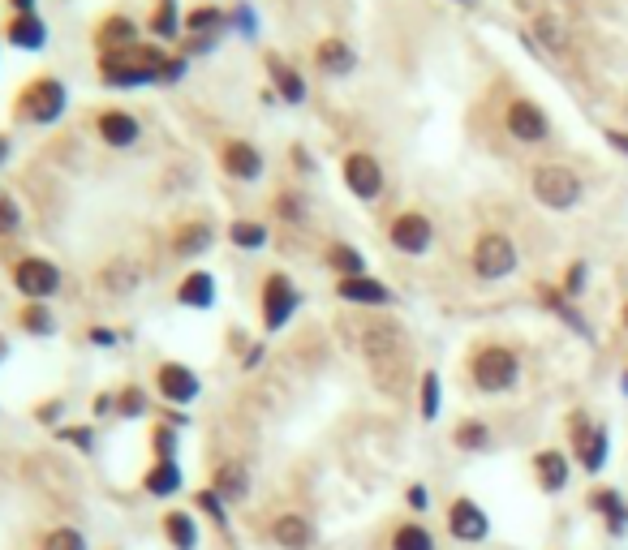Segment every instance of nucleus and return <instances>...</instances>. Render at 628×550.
<instances>
[{
    "label": "nucleus",
    "mask_w": 628,
    "mask_h": 550,
    "mask_svg": "<svg viewBox=\"0 0 628 550\" xmlns=\"http://www.w3.org/2000/svg\"><path fill=\"white\" fill-rule=\"evenodd\" d=\"M18 228H22V207H18V198L0 194V237H13Z\"/></svg>",
    "instance_id": "obj_44"
},
{
    "label": "nucleus",
    "mask_w": 628,
    "mask_h": 550,
    "mask_svg": "<svg viewBox=\"0 0 628 550\" xmlns=\"http://www.w3.org/2000/svg\"><path fill=\"white\" fill-rule=\"evenodd\" d=\"M168 48L164 43H134L125 52H104L99 56V78L112 91H138V86H160V65Z\"/></svg>",
    "instance_id": "obj_1"
},
{
    "label": "nucleus",
    "mask_w": 628,
    "mask_h": 550,
    "mask_svg": "<svg viewBox=\"0 0 628 550\" xmlns=\"http://www.w3.org/2000/svg\"><path fill=\"white\" fill-rule=\"evenodd\" d=\"M220 168H224V177H233L241 185H254L263 177L267 159H263V151L254 147L250 138H228L220 147Z\"/></svg>",
    "instance_id": "obj_12"
},
{
    "label": "nucleus",
    "mask_w": 628,
    "mask_h": 550,
    "mask_svg": "<svg viewBox=\"0 0 628 550\" xmlns=\"http://www.w3.org/2000/svg\"><path fill=\"white\" fill-rule=\"evenodd\" d=\"M69 112V86L52 74H39L13 95V121L18 125H56Z\"/></svg>",
    "instance_id": "obj_2"
},
{
    "label": "nucleus",
    "mask_w": 628,
    "mask_h": 550,
    "mask_svg": "<svg viewBox=\"0 0 628 550\" xmlns=\"http://www.w3.org/2000/svg\"><path fill=\"white\" fill-rule=\"evenodd\" d=\"M577 443H581V465L590 469V473L603 469V460H607V434L603 430H581Z\"/></svg>",
    "instance_id": "obj_33"
},
{
    "label": "nucleus",
    "mask_w": 628,
    "mask_h": 550,
    "mask_svg": "<svg viewBox=\"0 0 628 550\" xmlns=\"http://www.w3.org/2000/svg\"><path fill=\"white\" fill-rule=\"evenodd\" d=\"M581 288H585V263H573V267H568V275H564V293L577 297Z\"/></svg>",
    "instance_id": "obj_49"
},
{
    "label": "nucleus",
    "mask_w": 628,
    "mask_h": 550,
    "mask_svg": "<svg viewBox=\"0 0 628 550\" xmlns=\"http://www.w3.org/2000/svg\"><path fill=\"white\" fill-rule=\"evenodd\" d=\"M336 297L349 301V306H392V288L375 280V275H349V280H336Z\"/></svg>",
    "instance_id": "obj_16"
},
{
    "label": "nucleus",
    "mask_w": 628,
    "mask_h": 550,
    "mask_svg": "<svg viewBox=\"0 0 628 550\" xmlns=\"http://www.w3.org/2000/svg\"><path fill=\"white\" fill-rule=\"evenodd\" d=\"M452 443L461 447V452H482V447H491V430L482 422H465V426H456Z\"/></svg>",
    "instance_id": "obj_38"
},
{
    "label": "nucleus",
    "mask_w": 628,
    "mask_h": 550,
    "mask_svg": "<svg viewBox=\"0 0 628 550\" xmlns=\"http://www.w3.org/2000/svg\"><path fill=\"white\" fill-rule=\"evenodd\" d=\"M607 142H611L616 151H624V155H628V134H624V129H607Z\"/></svg>",
    "instance_id": "obj_53"
},
{
    "label": "nucleus",
    "mask_w": 628,
    "mask_h": 550,
    "mask_svg": "<svg viewBox=\"0 0 628 550\" xmlns=\"http://www.w3.org/2000/svg\"><path fill=\"white\" fill-rule=\"evenodd\" d=\"M177 306L181 310H211L216 306V275L203 271V267H194V271H185L181 280H177Z\"/></svg>",
    "instance_id": "obj_17"
},
{
    "label": "nucleus",
    "mask_w": 628,
    "mask_h": 550,
    "mask_svg": "<svg viewBox=\"0 0 628 550\" xmlns=\"http://www.w3.org/2000/svg\"><path fill=\"white\" fill-rule=\"evenodd\" d=\"M185 74H190V56L185 52H168L160 65V86H177Z\"/></svg>",
    "instance_id": "obj_42"
},
{
    "label": "nucleus",
    "mask_w": 628,
    "mask_h": 550,
    "mask_svg": "<svg viewBox=\"0 0 628 550\" xmlns=\"http://www.w3.org/2000/svg\"><path fill=\"white\" fill-rule=\"evenodd\" d=\"M534 39L547 52H568V26L555 18V13H542V18L534 22Z\"/></svg>",
    "instance_id": "obj_32"
},
{
    "label": "nucleus",
    "mask_w": 628,
    "mask_h": 550,
    "mask_svg": "<svg viewBox=\"0 0 628 550\" xmlns=\"http://www.w3.org/2000/svg\"><path fill=\"white\" fill-rule=\"evenodd\" d=\"M181 486H185V477H181L177 460H151V469L142 473V495H151V499H173Z\"/></svg>",
    "instance_id": "obj_24"
},
{
    "label": "nucleus",
    "mask_w": 628,
    "mask_h": 550,
    "mask_svg": "<svg viewBox=\"0 0 628 550\" xmlns=\"http://www.w3.org/2000/svg\"><path fill=\"white\" fill-rule=\"evenodd\" d=\"M517 245H512V237L504 233H482L474 241V271L478 280H508L512 271H517Z\"/></svg>",
    "instance_id": "obj_7"
},
{
    "label": "nucleus",
    "mask_w": 628,
    "mask_h": 550,
    "mask_svg": "<svg viewBox=\"0 0 628 550\" xmlns=\"http://www.w3.org/2000/svg\"><path fill=\"white\" fill-rule=\"evenodd\" d=\"M155 392H160L164 404L185 409V404H194L203 396V379H198V370L185 366V361H160V366H155Z\"/></svg>",
    "instance_id": "obj_8"
},
{
    "label": "nucleus",
    "mask_w": 628,
    "mask_h": 550,
    "mask_svg": "<svg viewBox=\"0 0 628 550\" xmlns=\"http://www.w3.org/2000/svg\"><path fill=\"white\" fill-rule=\"evenodd\" d=\"M194 508L198 512H203L207 520H211V525H216V529H228V503L216 495V490H211V486H203V490H194Z\"/></svg>",
    "instance_id": "obj_36"
},
{
    "label": "nucleus",
    "mask_w": 628,
    "mask_h": 550,
    "mask_svg": "<svg viewBox=\"0 0 628 550\" xmlns=\"http://www.w3.org/2000/svg\"><path fill=\"white\" fill-rule=\"evenodd\" d=\"M422 417L426 422H435L439 417V374L435 370L422 374Z\"/></svg>",
    "instance_id": "obj_43"
},
{
    "label": "nucleus",
    "mask_w": 628,
    "mask_h": 550,
    "mask_svg": "<svg viewBox=\"0 0 628 550\" xmlns=\"http://www.w3.org/2000/svg\"><path fill=\"white\" fill-rule=\"evenodd\" d=\"M267 78H271V86H276V99H284L289 108H297V104H306V78L297 74V69L284 61V56H276V52H267Z\"/></svg>",
    "instance_id": "obj_20"
},
{
    "label": "nucleus",
    "mask_w": 628,
    "mask_h": 550,
    "mask_svg": "<svg viewBox=\"0 0 628 550\" xmlns=\"http://www.w3.org/2000/svg\"><path fill=\"white\" fill-rule=\"evenodd\" d=\"M624 327H628V301H624Z\"/></svg>",
    "instance_id": "obj_58"
},
{
    "label": "nucleus",
    "mask_w": 628,
    "mask_h": 550,
    "mask_svg": "<svg viewBox=\"0 0 628 550\" xmlns=\"http://www.w3.org/2000/svg\"><path fill=\"white\" fill-rule=\"evenodd\" d=\"M61 417H65V400H56V396L52 400H39V409H35V422L39 426H52L56 430V426H61Z\"/></svg>",
    "instance_id": "obj_47"
},
{
    "label": "nucleus",
    "mask_w": 628,
    "mask_h": 550,
    "mask_svg": "<svg viewBox=\"0 0 628 550\" xmlns=\"http://www.w3.org/2000/svg\"><path fill=\"white\" fill-rule=\"evenodd\" d=\"M456 5H469V0H456Z\"/></svg>",
    "instance_id": "obj_59"
},
{
    "label": "nucleus",
    "mask_w": 628,
    "mask_h": 550,
    "mask_svg": "<svg viewBox=\"0 0 628 550\" xmlns=\"http://www.w3.org/2000/svg\"><path fill=\"white\" fill-rule=\"evenodd\" d=\"M147 35L155 43H177L185 35V18H181V5L177 0H155V9H151V18H147Z\"/></svg>",
    "instance_id": "obj_23"
},
{
    "label": "nucleus",
    "mask_w": 628,
    "mask_h": 550,
    "mask_svg": "<svg viewBox=\"0 0 628 550\" xmlns=\"http://www.w3.org/2000/svg\"><path fill=\"white\" fill-rule=\"evenodd\" d=\"M590 503H594V508H598V512H603V516L611 520V533H620V529H624L628 508L620 503V495H616V490H598V495H594Z\"/></svg>",
    "instance_id": "obj_39"
},
{
    "label": "nucleus",
    "mask_w": 628,
    "mask_h": 550,
    "mask_svg": "<svg viewBox=\"0 0 628 550\" xmlns=\"http://www.w3.org/2000/svg\"><path fill=\"white\" fill-rule=\"evenodd\" d=\"M504 125H508L512 138L525 142V147H542V142L551 138V121L534 99H512V104L504 108Z\"/></svg>",
    "instance_id": "obj_9"
},
{
    "label": "nucleus",
    "mask_w": 628,
    "mask_h": 550,
    "mask_svg": "<svg viewBox=\"0 0 628 550\" xmlns=\"http://www.w3.org/2000/svg\"><path fill=\"white\" fill-rule=\"evenodd\" d=\"M56 439L69 443V447H78V452H95V430L91 426H56Z\"/></svg>",
    "instance_id": "obj_41"
},
{
    "label": "nucleus",
    "mask_w": 628,
    "mask_h": 550,
    "mask_svg": "<svg viewBox=\"0 0 628 550\" xmlns=\"http://www.w3.org/2000/svg\"><path fill=\"white\" fill-rule=\"evenodd\" d=\"M228 241H233L237 250L254 254V250H263V245H267V224H259V220H233V224H228Z\"/></svg>",
    "instance_id": "obj_31"
},
{
    "label": "nucleus",
    "mask_w": 628,
    "mask_h": 550,
    "mask_svg": "<svg viewBox=\"0 0 628 550\" xmlns=\"http://www.w3.org/2000/svg\"><path fill=\"white\" fill-rule=\"evenodd\" d=\"M91 413H95V417H108V413H117V392H99V396L91 400Z\"/></svg>",
    "instance_id": "obj_51"
},
{
    "label": "nucleus",
    "mask_w": 628,
    "mask_h": 550,
    "mask_svg": "<svg viewBox=\"0 0 628 550\" xmlns=\"http://www.w3.org/2000/svg\"><path fill=\"white\" fill-rule=\"evenodd\" d=\"M9 353H13V349H9V336H5V331H0V366H5V361H9Z\"/></svg>",
    "instance_id": "obj_56"
},
{
    "label": "nucleus",
    "mask_w": 628,
    "mask_h": 550,
    "mask_svg": "<svg viewBox=\"0 0 628 550\" xmlns=\"http://www.w3.org/2000/svg\"><path fill=\"white\" fill-rule=\"evenodd\" d=\"M469 374H474V383L482 387V392H512L521 379V361L512 349H504V344H487V349H478L474 361H469Z\"/></svg>",
    "instance_id": "obj_5"
},
{
    "label": "nucleus",
    "mask_w": 628,
    "mask_h": 550,
    "mask_svg": "<svg viewBox=\"0 0 628 550\" xmlns=\"http://www.w3.org/2000/svg\"><path fill=\"white\" fill-rule=\"evenodd\" d=\"M327 267H332L340 280H349V275H366V258L353 250L349 241H332L327 245Z\"/></svg>",
    "instance_id": "obj_29"
},
{
    "label": "nucleus",
    "mask_w": 628,
    "mask_h": 550,
    "mask_svg": "<svg viewBox=\"0 0 628 550\" xmlns=\"http://www.w3.org/2000/svg\"><path fill=\"white\" fill-rule=\"evenodd\" d=\"M177 447H181L177 426H168V422H155L151 426V456L155 460H177Z\"/></svg>",
    "instance_id": "obj_37"
},
{
    "label": "nucleus",
    "mask_w": 628,
    "mask_h": 550,
    "mask_svg": "<svg viewBox=\"0 0 628 550\" xmlns=\"http://www.w3.org/2000/svg\"><path fill=\"white\" fill-rule=\"evenodd\" d=\"M0 39L18 52H44L48 48V22L39 18V13H13L5 22V31H0Z\"/></svg>",
    "instance_id": "obj_14"
},
{
    "label": "nucleus",
    "mask_w": 628,
    "mask_h": 550,
    "mask_svg": "<svg viewBox=\"0 0 628 550\" xmlns=\"http://www.w3.org/2000/svg\"><path fill=\"white\" fill-rule=\"evenodd\" d=\"M211 490L224 499V503H241L250 495V473L241 460H224V465H216V473H211Z\"/></svg>",
    "instance_id": "obj_25"
},
{
    "label": "nucleus",
    "mask_w": 628,
    "mask_h": 550,
    "mask_svg": "<svg viewBox=\"0 0 628 550\" xmlns=\"http://www.w3.org/2000/svg\"><path fill=\"white\" fill-rule=\"evenodd\" d=\"M39 550H91V542H87V533L74 529V525H56L44 533Z\"/></svg>",
    "instance_id": "obj_34"
},
{
    "label": "nucleus",
    "mask_w": 628,
    "mask_h": 550,
    "mask_svg": "<svg viewBox=\"0 0 628 550\" xmlns=\"http://www.w3.org/2000/svg\"><path fill=\"white\" fill-rule=\"evenodd\" d=\"M87 340L95 344V349H112V344H117L121 336H117L112 327H91V331H87Z\"/></svg>",
    "instance_id": "obj_50"
},
{
    "label": "nucleus",
    "mask_w": 628,
    "mask_h": 550,
    "mask_svg": "<svg viewBox=\"0 0 628 550\" xmlns=\"http://www.w3.org/2000/svg\"><path fill=\"white\" fill-rule=\"evenodd\" d=\"M134 43H142V26L130 18V13H108V18L95 26L99 56H104V52H125V48H134Z\"/></svg>",
    "instance_id": "obj_15"
},
{
    "label": "nucleus",
    "mask_w": 628,
    "mask_h": 550,
    "mask_svg": "<svg viewBox=\"0 0 628 550\" xmlns=\"http://www.w3.org/2000/svg\"><path fill=\"white\" fill-rule=\"evenodd\" d=\"M426 503H431L426 486H409V508H413V512H426Z\"/></svg>",
    "instance_id": "obj_52"
},
{
    "label": "nucleus",
    "mask_w": 628,
    "mask_h": 550,
    "mask_svg": "<svg viewBox=\"0 0 628 550\" xmlns=\"http://www.w3.org/2000/svg\"><path fill=\"white\" fill-rule=\"evenodd\" d=\"M345 185H349V194L353 198H362V202H375L383 194V185H388V177H383V164L370 151H349L345 155Z\"/></svg>",
    "instance_id": "obj_10"
},
{
    "label": "nucleus",
    "mask_w": 628,
    "mask_h": 550,
    "mask_svg": "<svg viewBox=\"0 0 628 550\" xmlns=\"http://www.w3.org/2000/svg\"><path fill=\"white\" fill-rule=\"evenodd\" d=\"M13 13H39V0H5Z\"/></svg>",
    "instance_id": "obj_54"
},
{
    "label": "nucleus",
    "mask_w": 628,
    "mask_h": 550,
    "mask_svg": "<svg viewBox=\"0 0 628 550\" xmlns=\"http://www.w3.org/2000/svg\"><path fill=\"white\" fill-rule=\"evenodd\" d=\"M9 155H13V142H9V134H0V168L9 164Z\"/></svg>",
    "instance_id": "obj_55"
},
{
    "label": "nucleus",
    "mask_w": 628,
    "mask_h": 550,
    "mask_svg": "<svg viewBox=\"0 0 628 550\" xmlns=\"http://www.w3.org/2000/svg\"><path fill=\"white\" fill-rule=\"evenodd\" d=\"M276 211H280V220L302 224L306 220V198L302 194H276Z\"/></svg>",
    "instance_id": "obj_45"
},
{
    "label": "nucleus",
    "mask_w": 628,
    "mask_h": 550,
    "mask_svg": "<svg viewBox=\"0 0 628 550\" xmlns=\"http://www.w3.org/2000/svg\"><path fill=\"white\" fill-rule=\"evenodd\" d=\"M448 529H452L456 542H482L491 533V520L474 499H456L452 512H448Z\"/></svg>",
    "instance_id": "obj_19"
},
{
    "label": "nucleus",
    "mask_w": 628,
    "mask_h": 550,
    "mask_svg": "<svg viewBox=\"0 0 628 550\" xmlns=\"http://www.w3.org/2000/svg\"><path fill=\"white\" fill-rule=\"evenodd\" d=\"M534 469H538L542 490H564L568 486V460L560 452H538L534 456Z\"/></svg>",
    "instance_id": "obj_30"
},
{
    "label": "nucleus",
    "mask_w": 628,
    "mask_h": 550,
    "mask_svg": "<svg viewBox=\"0 0 628 550\" xmlns=\"http://www.w3.org/2000/svg\"><path fill=\"white\" fill-rule=\"evenodd\" d=\"M388 241H392L401 254L418 258V254H426V250L435 245V224L426 220L422 211H401V215H396V220L388 224Z\"/></svg>",
    "instance_id": "obj_11"
},
{
    "label": "nucleus",
    "mask_w": 628,
    "mask_h": 550,
    "mask_svg": "<svg viewBox=\"0 0 628 550\" xmlns=\"http://www.w3.org/2000/svg\"><path fill=\"white\" fill-rule=\"evenodd\" d=\"M271 542H276L280 550H310L314 546V525L297 512H284V516L271 520Z\"/></svg>",
    "instance_id": "obj_22"
},
{
    "label": "nucleus",
    "mask_w": 628,
    "mask_h": 550,
    "mask_svg": "<svg viewBox=\"0 0 628 550\" xmlns=\"http://www.w3.org/2000/svg\"><path fill=\"white\" fill-rule=\"evenodd\" d=\"M160 533H164V542L173 550H198V546H203L198 520H194V512H185V508H168L160 516Z\"/></svg>",
    "instance_id": "obj_21"
},
{
    "label": "nucleus",
    "mask_w": 628,
    "mask_h": 550,
    "mask_svg": "<svg viewBox=\"0 0 628 550\" xmlns=\"http://www.w3.org/2000/svg\"><path fill=\"white\" fill-rule=\"evenodd\" d=\"M228 26H233L237 35L254 39V31H259V22H254V9L250 5H233V13H228Z\"/></svg>",
    "instance_id": "obj_46"
},
{
    "label": "nucleus",
    "mask_w": 628,
    "mask_h": 550,
    "mask_svg": "<svg viewBox=\"0 0 628 550\" xmlns=\"http://www.w3.org/2000/svg\"><path fill=\"white\" fill-rule=\"evenodd\" d=\"M211 241H216V228H211L207 220H190L173 233V254L177 258H198V254L211 250Z\"/></svg>",
    "instance_id": "obj_27"
},
{
    "label": "nucleus",
    "mask_w": 628,
    "mask_h": 550,
    "mask_svg": "<svg viewBox=\"0 0 628 550\" xmlns=\"http://www.w3.org/2000/svg\"><path fill=\"white\" fill-rule=\"evenodd\" d=\"M228 31V13L220 5H194L185 13V35L190 39H220Z\"/></svg>",
    "instance_id": "obj_26"
},
{
    "label": "nucleus",
    "mask_w": 628,
    "mask_h": 550,
    "mask_svg": "<svg viewBox=\"0 0 628 550\" xmlns=\"http://www.w3.org/2000/svg\"><path fill=\"white\" fill-rule=\"evenodd\" d=\"M314 65H319V74H327V78H349L353 69H358V52L349 48V39L327 35V39H319V48H314Z\"/></svg>",
    "instance_id": "obj_18"
},
{
    "label": "nucleus",
    "mask_w": 628,
    "mask_h": 550,
    "mask_svg": "<svg viewBox=\"0 0 628 550\" xmlns=\"http://www.w3.org/2000/svg\"><path fill=\"white\" fill-rule=\"evenodd\" d=\"M216 48H220V39H185V43H181L185 56H211Z\"/></svg>",
    "instance_id": "obj_48"
},
{
    "label": "nucleus",
    "mask_w": 628,
    "mask_h": 550,
    "mask_svg": "<svg viewBox=\"0 0 628 550\" xmlns=\"http://www.w3.org/2000/svg\"><path fill=\"white\" fill-rule=\"evenodd\" d=\"M392 550H435V538L422 525H401L392 533Z\"/></svg>",
    "instance_id": "obj_40"
},
{
    "label": "nucleus",
    "mask_w": 628,
    "mask_h": 550,
    "mask_svg": "<svg viewBox=\"0 0 628 550\" xmlns=\"http://www.w3.org/2000/svg\"><path fill=\"white\" fill-rule=\"evenodd\" d=\"M9 280H13V288H18V293H22L26 301H52L56 293H61L65 275H61V267H56L52 258H44V254H26V258H18V263H13Z\"/></svg>",
    "instance_id": "obj_6"
},
{
    "label": "nucleus",
    "mask_w": 628,
    "mask_h": 550,
    "mask_svg": "<svg viewBox=\"0 0 628 550\" xmlns=\"http://www.w3.org/2000/svg\"><path fill=\"white\" fill-rule=\"evenodd\" d=\"M147 409H151V400H147V392H142L138 383H125L121 392H117V417H125V422L147 417Z\"/></svg>",
    "instance_id": "obj_35"
},
{
    "label": "nucleus",
    "mask_w": 628,
    "mask_h": 550,
    "mask_svg": "<svg viewBox=\"0 0 628 550\" xmlns=\"http://www.w3.org/2000/svg\"><path fill=\"white\" fill-rule=\"evenodd\" d=\"M620 387H624V396H628V370H624V379H620Z\"/></svg>",
    "instance_id": "obj_57"
},
{
    "label": "nucleus",
    "mask_w": 628,
    "mask_h": 550,
    "mask_svg": "<svg viewBox=\"0 0 628 550\" xmlns=\"http://www.w3.org/2000/svg\"><path fill=\"white\" fill-rule=\"evenodd\" d=\"M95 134L104 147L112 151H125V147H134V142L142 138V121L134 117L130 108H104L95 117Z\"/></svg>",
    "instance_id": "obj_13"
},
{
    "label": "nucleus",
    "mask_w": 628,
    "mask_h": 550,
    "mask_svg": "<svg viewBox=\"0 0 628 550\" xmlns=\"http://www.w3.org/2000/svg\"><path fill=\"white\" fill-rule=\"evenodd\" d=\"M530 190L534 198L542 202L547 211H573L581 194H585V185L573 168H564V164H538L530 172Z\"/></svg>",
    "instance_id": "obj_3"
},
{
    "label": "nucleus",
    "mask_w": 628,
    "mask_h": 550,
    "mask_svg": "<svg viewBox=\"0 0 628 550\" xmlns=\"http://www.w3.org/2000/svg\"><path fill=\"white\" fill-rule=\"evenodd\" d=\"M13 318H18V327H22L31 340H52V336H56V314H52L48 301H22Z\"/></svg>",
    "instance_id": "obj_28"
},
{
    "label": "nucleus",
    "mask_w": 628,
    "mask_h": 550,
    "mask_svg": "<svg viewBox=\"0 0 628 550\" xmlns=\"http://www.w3.org/2000/svg\"><path fill=\"white\" fill-rule=\"evenodd\" d=\"M297 310H302V293H297V284L289 280V275H284V271L263 275L259 314H263V331H267V336H276V331L289 327Z\"/></svg>",
    "instance_id": "obj_4"
},
{
    "label": "nucleus",
    "mask_w": 628,
    "mask_h": 550,
    "mask_svg": "<svg viewBox=\"0 0 628 550\" xmlns=\"http://www.w3.org/2000/svg\"><path fill=\"white\" fill-rule=\"evenodd\" d=\"M112 550H117V546H112Z\"/></svg>",
    "instance_id": "obj_60"
}]
</instances>
